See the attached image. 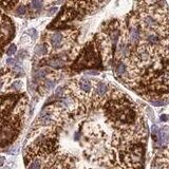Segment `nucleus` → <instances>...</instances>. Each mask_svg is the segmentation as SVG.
<instances>
[{"instance_id":"nucleus-1","label":"nucleus","mask_w":169,"mask_h":169,"mask_svg":"<svg viewBox=\"0 0 169 169\" xmlns=\"http://www.w3.org/2000/svg\"><path fill=\"white\" fill-rule=\"evenodd\" d=\"M105 114L118 132H126L134 126L138 120V110L135 105L128 96L122 94V92L106 103Z\"/></svg>"},{"instance_id":"nucleus-2","label":"nucleus","mask_w":169,"mask_h":169,"mask_svg":"<svg viewBox=\"0 0 169 169\" xmlns=\"http://www.w3.org/2000/svg\"><path fill=\"white\" fill-rule=\"evenodd\" d=\"M17 105H19L17 95L0 96V126L10 120L18 107Z\"/></svg>"},{"instance_id":"nucleus-3","label":"nucleus","mask_w":169,"mask_h":169,"mask_svg":"<svg viewBox=\"0 0 169 169\" xmlns=\"http://www.w3.org/2000/svg\"><path fill=\"white\" fill-rule=\"evenodd\" d=\"M75 37V32H54L47 37L46 47H50L53 50H59L68 43V40H72Z\"/></svg>"},{"instance_id":"nucleus-4","label":"nucleus","mask_w":169,"mask_h":169,"mask_svg":"<svg viewBox=\"0 0 169 169\" xmlns=\"http://www.w3.org/2000/svg\"><path fill=\"white\" fill-rule=\"evenodd\" d=\"M47 65L54 69H62L66 66L65 59L60 58V57H56V58H50L47 62Z\"/></svg>"},{"instance_id":"nucleus-5","label":"nucleus","mask_w":169,"mask_h":169,"mask_svg":"<svg viewBox=\"0 0 169 169\" xmlns=\"http://www.w3.org/2000/svg\"><path fill=\"white\" fill-rule=\"evenodd\" d=\"M126 72V65L125 62L116 60V64L114 66V73L117 77H123V75Z\"/></svg>"},{"instance_id":"nucleus-6","label":"nucleus","mask_w":169,"mask_h":169,"mask_svg":"<svg viewBox=\"0 0 169 169\" xmlns=\"http://www.w3.org/2000/svg\"><path fill=\"white\" fill-rule=\"evenodd\" d=\"M48 48L46 47V44L43 43V44H38V46L36 47V49H35V54H36L37 56H43L46 55L47 53H48Z\"/></svg>"},{"instance_id":"nucleus-7","label":"nucleus","mask_w":169,"mask_h":169,"mask_svg":"<svg viewBox=\"0 0 169 169\" xmlns=\"http://www.w3.org/2000/svg\"><path fill=\"white\" fill-rule=\"evenodd\" d=\"M15 14L17 16H25L27 14V10H28V6L23 5V4H19L17 5V8H15Z\"/></svg>"},{"instance_id":"nucleus-8","label":"nucleus","mask_w":169,"mask_h":169,"mask_svg":"<svg viewBox=\"0 0 169 169\" xmlns=\"http://www.w3.org/2000/svg\"><path fill=\"white\" fill-rule=\"evenodd\" d=\"M42 5L43 3L41 2V1H38V0H34V1H32L30 4H29V6H30V9H32L33 11H39L40 9H42Z\"/></svg>"},{"instance_id":"nucleus-9","label":"nucleus","mask_w":169,"mask_h":169,"mask_svg":"<svg viewBox=\"0 0 169 169\" xmlns=\"http://www.w3.org/2000/svg\"><path fill=\"white\" fill-rule=\"evenodd\" d=\"M0 5L4 6V9H14L15 5H18L17 1H3L0 2Z\"/></svg>"},{"instance_id":"nucleus-10","label":"nucleus","mask_w":169,"mask_h":169,"mask_svg":"<svg viewBox=\"0 0 169 169\" xmlns=\"http://www.w3.org/2000/svg\"><path fill=\"white\" fill-rule=\"evenodd\" d=\"M44 88L47 89V91H50L51 89H53L54 88V81L51 79H46L44 81H43V85H42Z\"/></svg>"},{"instance_id":"nucleus-11","label":"nucleus","mask_w":169,"mask_h":169,"mask_svg":"<svg viewBox=\"0 0 169 169\" xmlns=\"http://www.w3.org/2000/svg\"><path fill=\"white\" fill-rule=\"evenodd\" d=\"M16 51H17V48H16L15 44H11V46L9 47V49H8V51H6V53H8V55H13V54H15Z\"/></svg>"},{"instance_id":"nucleus-12","label":"nucleus","mask_w":169,"mask_h":169,"mask_svg":"<svg viewBox=\"0 0 169 169\" xmlns=\"http://www.w3.org/2000/svg\"><path fill=\"white\" fill-rule=\"evenodd\" d=\"M6 64L9 66H15L16 65V60L13 58H9L8 60H6Z\"/></svg>"},{"instance_id":"nucleus-13","label":"nucleus","mask_w":169,"mask_h":169,"mask_svg":"<svg viewBox=\"0 0 169 169\" xmlns=\"http://www.w3.org/2000/svg\"><path fill=\"white\" fill-rule=\"evenodd\" d=\"M29 33H32V34H31V36H32V37H34V38H35V37H36V34H37V32L35 31V30H30V31H29Z\"/></svg>"},{"instance_id":"nucleus-14","label":"nucleus","mask_w":169,"mask_h":169,"mask_svg":"<svg viewBox=\"0 0 169 169\" xmlns=\"http://www.w3.org/2000/svg\"><path fill=\"white\" fill-rule=\"evenodd\" d=\"M3 163H4V157H0V166H2Z\"/></svg>"},{"instance_id":"nucleus-15","label":"nucleus","mask_w":169,"mask_h":169,"mask_svg":"<svg viewBox=\"0 0 169 169\" xmlns=\"http://www.w3.org/2000/svg\"><path fill=\"white\" fill-rule=\"evenodd\" d=\"M162 120H164V122H165V120H167V116H166V115H163V116H162Z\"/></svg>"},{"instance_id":"nucleus-16","label":"nucleus","mask_w":169,"mask_h":169,"mask_svg":"<svg viewBox=\"0 0 169 169\" xmlns=\"http://www.w3.org/2000/svg\"><path fill=\"white\" fill-rule=\"evenodd\" d=\"M2 87V80H0V88Z\"/></svg>"}]
</instances>
